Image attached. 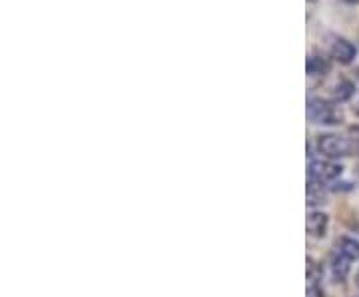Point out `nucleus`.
<instances>
[{
	"label": "nucleus",
	"mask_w": 359,
	"mask_h": 297,
	"mask_svg": "<svg viewBox=\"0 0 359 297\" xmlns=\"http://www.w3.org/2000/svg\"><path fill=\"white\" fill-rule=\"evenodd\" d=\"M308 118L320 126H335V124H341L344 114L334 102H327L323 98H309Z\"/></svg>",
	"instance_id": "f257e3e1"
},
{
	"label": "nucleus",
	"mask_w": 359,
	"mask_h": 297,
	"mask_svg": "<svg viewBox=\"0 0 359 297\" xmlns=\"http://www.w3.org/2000/svg\"><path fill=\"white\" fill-rule=\"evenodd\" d=\"M318 150L321 156L335 160V158H346L353 152V142L337 134H321L318 136Z\"/></svg>",
	"instance_id": "f03ea898"
},
{
	"label": "nucleus",
	"mask_w": 359,
	"mask_h": 297,
	"mask_svg": "<svg viewBox=\"0 0 359 297\" xmlns=\"http://www.w3.org/2000/svg\"><path fill=\"white\" fill-rule=\"evenodd\" d=\"M341 176V166L334 162H323V160H313L309 164V180L316 184H327V181L337 180Z\"/></svg>",
	"instance_id": "7ed1b4c3"
},
{
	"label": "nucleus",
	"mask_w": 359,
	"mask_h": 297,
	"mask_svg": "<svg viewBox=\"0 0 359 297\" xmlns=\"http://www.w3.org/2000/svg\"><path fill=\"white\" fill-rule=\"evenodd\" d=\"M332 58L339 64H351L358 56V48L346 39H335L332 44Z\"/></svg>",
	"instance_id": "20e7f679"
},
{
	"label": "nucleus",
	"mask_w": 359,
	"mask_h": 297,
	"mask_svg": "<svg viewBox=\"0 0 359 297\" xmlns=\"http://www.w3.org/2000/svg\"><path fill=\"white\" fill-rule=\"evenodd\" d=\"M327 216L325 214H321V212H311L308 216V223H306V228H308V233L311 237H323L325 232H327Z\"/></svg>",
	"instance_id": "39448f33"
},
{
	"label": "nucleus",
	"mask_w": 359,
	"mask_h": 297,
	"mask_svg": "<svg viewBox=\"0 0 359 297\" xmlns=\"http://www.w3.org/2000/svg\"><path fill=\"white\" fill-rule=\"evenodd\" d=\"M306 70H308V76H323L330 72V62H327V58H323L320 54H313L306 62Z\"/></svg>",
	"instance_id": "423d86ee"
},
{
	"label": "nucleus",
	"mask_w": 359,
	"mask_h": 297,
	"mask_svg": "<svg viewBox=\"0 0 359 297\" xmlns=\"http://www.w3.org/2000/svg\"><path fill=\"white\" fill-rule=\"evenodd\" d=\"M349 263H351V259L335 249V254L332 256V270H334V275L337 279H346L347 272H349Z\"/></svg>",
	"instance_id": "0eeeda50"
},
{
	"label": "nucleus",
	"mask_w": 359,
	"mask_h": 297,
	"mask_svg": "<svg viewBox=\"0 0 359 297\" xmlns=\"http://www.w3.org/2000/svg\"><path fill=\"white\" fill-rule=\"evenodd\" d=\"M353 92H355L353 82H351V80H347V78H341V80L335 84V88H334L335 102H346V100H349V98L353 96Z\"/></svg>",
	"instance_id": "6e6552de"
},
{
	"label": "nucleus",
	"mask_w": 359,
	"mask_h": 297,
	"mask_svg": "<svg viewBox=\"0 0 359 297\" xmlns=\"http://www.w3.org/2000/svg\"><path fill=\"white\" fill-rule=\"evenodd\" d=\"M337 251H341L344 256L351 259H359V242L351 240V237H341L339 244H337Z\"/></svg>",
	"instance_id": "1a4fd4ad"
},
{
	"label": "nucleus",
	"mask_w": 359,
	"mask_h": 297,
	"mask_svg": "<svg viewBox=\"0 0 359 297\" xmlns=\"http://www.w3.org/2000/svg\"><path fill=\"white\" fill-rule=\"evenodd\" d=\"M355 282H358V287H359V272H358V277H355Z\"/></svg>",
	"instance_id": "9d476101"
},
{
	"label": "nucleus",
	"mask_w": 359,
	"mask_h": 297,
	"mask_svg": "<svg viewBox=\"0 0 359 297\" xmlns=\"http://www.w3.org/2000/svg\"><path fill=\"white\" fill-rule=\"evenodd\" d=\"M347 2H359V0H347Z\"/></svg>",
	"instance_id": "9b49d317"
}]
</instances>
